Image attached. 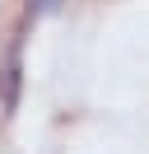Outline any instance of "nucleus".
<instances>
[{"label": "nucleus", "instance_id": "f257e3e1", "mask_svg": "<svg viewBox=\"0 0 149 154\" xmlns=\"http://www.w3.org/2000/svg\"><path fill=\"white\" fill-rule=\"evenodd\" d=\"M19 89H23V51H19V42H14L9 56H5V70H0V112L5 117L19 112Z\"/></svg>", "mask_w": 149, "mask_h": 154}, {"label": "nucleus", "instance_id": "f03ea898", "mask_svg": "<svg viewBox=\"0 0 149 154\" xmlns=\"http://www.w3.org/2000/svg\"><path fill=\"white\" fill-rule=\"evenodd\" d=\"M61 0H28V14H56Z\"/></svg>", "mask_w": 149, "mask_h": 154}]
</instances>
